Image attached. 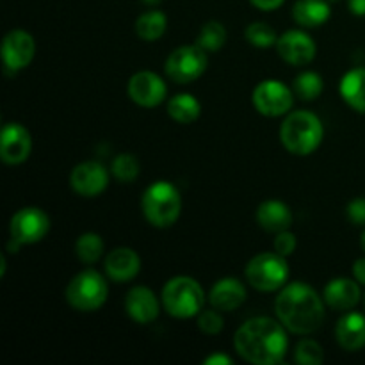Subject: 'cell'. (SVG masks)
Instances as JSON below:
<instances>
[{
    "label": "cell",
    "mask_w": 365,
    "mask_h": 365,
    "mask_svg": "<svg viewBox=\"0 0 365 365\" xmlns=\"http://www.w3.org/2000/svg\"><path fill=\"white\" fill-rule=\"evenodd\" d=\"M246 299V289L239 278H221L212 285L209 292V302L214 309L221 312H232L239 309Z\"/></svg>",
    "instance_id": "17"
},
{
    "label": "cell",
    "mask_w": 365,
    "mask_h": 365,
    "mask_svg": "<svg viewBox=\"0 0 365 365\" xmlns=\"http://www.w3.org/2000/svg\"><path fill=\"white\" fill-rule=\"evenodd\" d=\"M360 245H362V250L365 252V232L362 234V239H360Z\"/></svg>",
    "instance_id": "41"
},
{
    "label": "cell",
    "mask_w": 365,
    "mask_h": 365,
    "mask_svg": "<svg viewBox=\"0 0 365 365\" xmlns=\"http://www.w3.org/2000/svg\"><path fill=\"white\" fill-rule=\"evenodd\" d=\"M227 41V29L220 21H207L196 38V45L202 46L205 52H217L223 48Z\"/></svg>",
    "instance_id": "26"
},
{
    "label": "cell",
    "mask_w": 365,
    "mask_h": 365,
    "mask_svg": "<svg viewBox=\"0 0 365 365\" xmlns=\"http://www.w3.org/2000/svg\"><path fill=\"white\" fill-rule=\"evenodd\" d=\"M128 96L132 102H135L141 107H157L166 98V82L153 71H138L132 75L127 86Z\"/></svg>",
    "instance_id": "11"
},
{
    "label": "cell",
    "mask_w": 365,
    "mask_h": 365,
    "mask_svg": "<svg viewBox=\"0 0 365 365\" xmlns=\"http://www.w3.org/2000/svg\"><path fill=\"white\" fill-rule=\"evenodd\" d=\"M139 269H141V259L132 248H116L106 259L107 277L118 284L134 280Z\"/></svg>",
    "instance_id": "18"
},
{
    "label": "cell",
    "mask_w": 365,
    "mask_h": 365,
    "mask_svg": "<svg viewBox=\"0 0 365 365\" xmlns=\"http://www.w3.org/2000/svg\"><path fill=\"white\" fill-rule=\"evenodd\" d=\"M324 128L319 118L309 110H296L284 120L280 141L294 155H310L319 148Z\"/></svg>",
    "instance_id": "3"
},
{
    "label": "cell",
    "mask_w": 365,
    "mask_h": 365,
    "mask_svg": "<svg viewBox=\"0 0 365 365\" xmlns=\"http://www.w3.org/2000/svg\"><path fill=\"white\" fill-rule=\"evenodd\" d=\"M113 175L120 182H134L139 177V160L132 153H120L113 160Z\"/></svg>",
    "instance_id": "30"
},
{
    "label": "cell",
    "mask_w": 365,
    "mask_h": 365,
    "mask_svg": "<svg viewBox=\"0 0 365 365\" xmlns=\"http://www.w3.org/2000/svg\"><path fill=\"white\" fill-rule=\"evenodd\" d=\"M335 337L346 351H359L365 346V317L359 312H349L341 317L335 328Z\"/></svg>",
    "instance_id": "20"
},
{
    "label": "cell",
    "mask_w": 365,
    "mask_h": 365,
    "mask_svg": "<svg viewBox=\"0 0 365 365\" xmlns=\"http://www.w3.org/2000/svg\"><path fill=\"white\" fill-rule=\"evenodd\" d=\"M246 39L252 43L253 46H259V48H267V46L274 45L278 41V36L274 32V29L271 25H267L266 21H253L246 27Z\"/></svg>",
    "instance_id": "29"
},
{
    "label": "cell",
    "mask_w": 365,
    "mask_h": 365,
    "mask_svg": "<svg viewBox=\"0 0 365 365\" xmlns=\"http://www.w3.org/2000/svg\"><path fill=\"white\" fill-rule=\"evenodd\" d=\"M257 223L264 228L266 232H280L289 230L292 225V212L284 202L280 200H267L262 205L257 209Z\"/></svg>",
    "instance_id": "21"
},
{
    "label": "cell",
    "mask_w": 365,
    "mask_h": 365,
    "mask_svg": "<svg viewBox=\"0 0 365 365\" xmlns=\"http://www.w3.org/2000/svg\"><path fill=\"white\" fill-rule=\"evenodd\" d=\"M109 287L106 278L93 269H86L78 273L68 284L66 299L75 310L81 312H95L106 303Z\"/></svg>",
    "instance_id": "7"
},
{
    "label": "cell",
    "mask_w": 365,
    "mask_h": 365,
    "mask_svg": "<svg viewBox=\"0 0 365 365\" xmlns=\"http://www.w3.org/2000/svg\"><path fill=\"white\" fill-rule=\"evenodd\" d=\"M207 64H209V59L202 46L185 45L178 46L170 53L166 64H164V70H166L168 77L177 84H189L202 77L203 71L207 70Z\"/></svg>",
    "instance_id": "9"
},
{
    "label": "cell",
    "mask_w": 365,
    "mask_h": 365,
    "mask_svg": "<svg viewBox=\"0 0 365 365\" xmlns=\"http://www.w3.org/2000/svg\"><path fill=\"white\" fill-rule=\"evenodd\" d=\"M141 2L148 4V6H157V4H160V2H163V0H141Z\"/></svg>",
    "instance_id": "40"
},
{
    "label": "cell",
    "mask_w": 365,
    "mask_h": 365,
    "mask_svg": "<svg viewBox=\"0 0 365 365\" xmlns=\"http://www.w3.org/2000/svg\"><path fill=\"white\" fill-rule=\"evenodd\" d=\"M328 2H339V0H328Z\"/></svg>",
    "instance_id": "42"
},
{
    "label": "cell",
    "mask_w": 365,
    "mask_h": 365,
    "mask_svg": "<svg viewBox=\"0 0 365 365\" xmlns=\"http://www.w3.org/2000/svg\"><path fill=\"white\" fill-rule=\"evenodd\" d=\"M221 310H202L198 314V328L205 335H217L223 330V317L220 316Z\"/></svg>",
    "instance_id": "32"
},
{
    "label": "cell",
    "mask_w": 365,
    "mask_h": 365,
    "mask_svg": "<svg viewBox=\"0 0 365 365\" xmlns=\"http://www.w3.org/2000/svg\"><path fill=\"white\" fill-rule=\"evenodd\" d=\"M278 321L289 331L309 335L324 321V299L303 282L285 285L274 302Z\"/></svg>",
    "instance_id": "2"
},
{
    "label": "cell",
    "mask_w": 365,
    "mask_h": 365,
    "mask_svg": "<svg viewBox=\"0 0 365 365\" xmlns=\"http://www.w3.org/2000/svg\"><path fill=\"white\" fill-rule=\"evenodd\" d=\"M168 20L163 11H146L135 21V32L143 41H157L166 32Z\"/></svg>",
    "instance_id": "25"
},
{
    "label": "cell",
    "mask_w": 365,
    "mask_h": 365,
    "mask_svg": "<svg viewBox=\"0 0 365 365\" xmlns=\"http://www.w3.org/2000/svg\"><path fill=\"white\" fill-rule=\"evenodd\" d=\"M50 220L46 212H43L38 207H24L18 210L9 223V245L7 250L11 253H16L18 248L24 245H34L39 242L48 234Z\"/></svg>",
    "instance_id": "8"
},
{
    "label": "cell",
    "mask_w": 365,
    "mask_h": 365,
    "mask_svg": "<svg viewBox=\"0 0 365 365\" xmlns=\"http://www.w3.org/2000/svg\"><path fill=\"white\" fill-rule=\"evenodd\" d=\"M32 150V139L27 128L20 123L4 125L0 135V157L9 166H16L27 160Z\"/></svg>",
    "instance_id": "15"
},
{
    "label": "cell",
    "mask_w": 365,
    "mask_h": 365,
    "mask_svg": "<svg viewBox=\"0 0 365 365\" xmlns=\"http://www.w3.org/2000/svg\"><path fill=\"white\" fill-rule=\"evenodd\" d=\"M330 4L328 0H298L292 9L296 24L302 27H319L330 18Z\"/></svg>",
    "instance_id": "23"
},
{
    "label": "cell",
    "mask_w": 365,
    "mask_h": 365,
    "mask_svg": "<svg viewBox=\"0 0 365 365\" xmlns=\"http://www.w3.org/2000/svg\"><path fill=\"white\" fill-rule=\"evenodd\" d=\"M70 184L77 195L93 198L106 191L107 184H109V173L100 163L86 160L71 170Z\"/></svg>",
    "instance_id": "13"
},
{
    "label": "cell",
    "mask_w": 365,
    "mask_h": 365,
    "mask_svg": "<svg viewBox=\"0 0 365 365\" xmlns=\"http://www.w3.org/2000/svg\"><path fill=\"white\" fill-rule=\"evenodd\" d=\"M294 360L299 365H321L324 360V351L319 342L312 339H303L294 351Z\"/></svg>",
    "instance_id": "31"
},
{
    "label": "cell",
    "mask_w": 365,
    "mask_h": 365,
    "mask_svg": "<svg viewBox=\"0 0 365 365\" xmlns=\"http://www.w3.org/2000/svg\"><path fill=\"white\" fill-rule=\"evenodd\" d=\"M289 266L280 253H260L253 257L246 266V280L253 289L260 292L278 291L287 284Z\"/></svg>",
    "instance_id": "6"
},
{
    "label": "cell",
    "mask_w": 365,
    "mask_h": 365,
    "mask_svg": "<svg viewBox=\"0 0 365 365\" xmlns=\"http://www.w3.org/2000/svg\"><path fill=\"white\" fill-rule=\"evenodd\" d=\"M168 114L173 118L177 123H192L202 114V103L189 93H178L168 102Z\"/></svg>",
    "instance_id": "24"
},
{
    "label": "cell",
    "mask_w": 365,
    "mask_h": 365,
    "mask_svg": "<svg viewBox=\"0 0 365 365\" xmlns=\"http://www.w3.org/2000/svg\"><path fill=\"white\" fill-rule=\"evenodd\" d=\"M205 292L202 285L191 277H175L164 285L163 305L170 316L189 319L202 312Z\"/></svg>",
    "instance_id": "5"
},
{
    "label": "cell",
    "mask_w": 365,
    "mask_h": 365,
    "mask_svg": "<svg viewBox=\"0 0 365 365\" xmlns=\"http://www.w3.org/2000/svg\"><path fill=\"white\" fill-rule=\"evenodd\" d=\"M257 9H262V11H274L285 2V0H250Z\"/></svg>",
    "instance_id": "35"
},
{
    "label": "cell",
    "mask_w": 365,
    "mask_h": 365,
    "mask_svg": "<svg viewBox=\"0 0 365 365\" xmlns=\"http://www.w3.org/2000/svg\"><path fill=\"white\" fill-rule=\"evenodd\" d=\"M253 107L259 110L260 114L269 118L284 116L292 109L294 103V95L291 89L280 81L274 78H267L262 81L255 89H253Z\"/></svg>",
    "instance_id": "10"
},
{
    "label": "cell",
    "mask_w": 365,
    "mask_h": 365,
    "mask_svg": "<svg viewBox=\"0 0 365 365\" xmlns=\"http://www.w3.org/2000/svg\"><path fill=\"white\" fill-rule=\"evenodd\" d=\"M277 50L285 63L292 64V66H305L314 61L317 46L307 32L292 29L278 38Z\"/></svg>",
    "instance_id": "12"
},
{
    "label": "cell",
    "mask_w": 365,
    "mask_h": 365,
    "mask_svg": "<svg viewBox=\"0 0 365 365\" xmlns=\"http://www.w3.org/2000/svg\"><path fill=\"white\" fill-rule=\"evenodd\" d=\"M324 303L334 310H351L360 299V285L351 278H335L324 287Z\"/></svg>",
    "instance_id": "19"
},
{
    "label": "cell",
    "mask_w": 365,
    "mask_h": 365,
    "mask_svg": "<svg viewBox=\"0 0 365 365\" xmlns=\"http://www.w3.org/2000/svg\"><path fill=\"white\" fill-rule=\"evenodd\" d=\"M349 11L356 16H365V0H348Z\"/></svg>",
    "instance_id": "38"
},
{
    "label": "cell",
    "mask_w": 365,
    "mask_h": 365,
    "mask_svg": "<svg viewBox=\"0 0 365 365\" xmlns=\"http://www.w3.org/2000/svg\"><path fill=\"white\" fill-rule=\"evenodd\" d=\"M284 328V324L271 317L260 316L248 319L235 334V351L250 364H280L289 348V339Z\"/></svg>",
    "instance_id": "1"
},
{
    "label": "cell",
    "mask_w": 365,
    "mask_h": 365,
    "mask_svg": "<svg viewBox=\"0 0 365 365\" xmlns=\"http://www.w3.org/2000/svg\"><path fill=\"white\" fill-rule=\"evenodd\" d=\"M341 96L351 109L365 114V68H355L341 78Z\"/></svg>",
    "instance_id": "22"
},
{
    "label": "cell",
    "mask_w": 365,
    "mask_h": 365,
    "mask_svg": "<svg viewBox=\"0 0 365 365\" xmlns=\"http://www.w3.org/2000/svg\"><path fill=\"white\" fill-rule=\"evenodd\" d=\"M141 207L150 225L157 228H168L180 216V192L170 182L159 180L146 189L141 200Z\"/></svg>",
    "instance_id": "4"
},
{
    "label": "cell",
    "mask_w": 365,
    "mask_h": 365,
    "mask_svg": "<svg viewBox=\"0 0 365 365\" xmlns=\"http://www.w3.org/2000/svg\"><path fill=\"white\" fill-rule=\"evenodd\" d=\"M4 271H6V257H0V277H4Z\"/></svg>",
    "instance_id": "39"
},
{
    "label": "cell",
    "mask_w": 365,
    "mask_h": 365,
    "mask_svg": "<svg viewBox=\"0 0 365 365\" xmlns=\"http://www.w3.org/2000/svg\"><path fill=\"white\" fill-rule=\"evenodd\" d=\"M75 252H77L78 259L84 264H95L96 260L102 257L103 253V241L98 234H82L77 239V245H75Z\"/></svg>",
    "instance_id": "28"
},
{
    "label": "cell",
    "mask_w": 365,
    "mask_h": 365,
    "mask_svg": "<svg viewBox=\"0 0 365 365\" xmlns=\"http://www.w3.org/2000/svg\"><path fill=\"white\" fill-rule=\"evenodd\" d=\"M323 88V77L316 71H303L294 78V93L307 102L319 98Z\"/></svg>",
    "instance_id": "27"
},
{
    "label": "cell",
    "mask_w": 365,
    "mask_h": 365,
    "mask_svg": "<svg viewBox=\"0 0 365 365\" xmlns=\"http://www.w3.org/2000/svg\"><path fill=\"white\" fill-rule=\"evenodd\" d=\"M296 250V237L292 232L284 230L274 237V252L280 255L289 257Z\"/></svg>",
    "instance_id": "33"
},
{
    "label": "cell",
    "mask_w": 365,
    "mask_h": 365,
    "mask_svg": "<svg viewBox=\"0 0 365 365\" xmlns=\"http://www.w3.org/2000/svg\"><path fill=\"white\" fill-rule=\"evenodd\" d=\"M36 52V43L29 32L16 29L11 31L2 41L4 66L11 71H20L31 64Z\"/></svg>",
    "instance_id": "14"
},
{
    "label": "cell",
    "mask_w": 365,
    "mask_h": 365,
    "mask_svg": "<svg viewBox=\"0 0 365 365\" xmlns=\"http://www.w3.org/2000/svg\"><path fill=\"white\" fill-rule=\"evenodd\" d=\"M348 220L353 225H365V198H356L346 209Z\"/></svg>",
    "instance_id": "34"
},
{
    "label": "cell",
    "mask_w": 365,
    "mask_h": 365,
    "mask_svg": "<svg viewBox=\"0 0 365 365\" xmlns=\"http://www.w3.org/2000/svg\"><path fill=\"white\" fill-rule=\"evenodd\" d=\"M353 277L359 284L365 285V259H359L353 264Z\"/></svg>",
    "instance_id": "37"
},
{
    "label": "cell",
    "mask_w": 365,
    "mask_h": 365,
    "mask_svg": "<svg viewBox=\"0 0 365 365\" xmlns=\"http://www.w3.org/2000/svg\"><path fill=\"white\" fill-rule=\"evenodd\" d=\"M159 299L148 287H134L125 298V310L139 324H150L159 316Z\"/></svg>",
    "instance_id": "16"
},
{
    "label": "cell",
    "mask_w": 365,
    "mask_h": 365,
    "mask_svg": "<svg viewBox=\"0 0 365 365\" xmlns=\"http://www.w3.org/2000/svg\"><path fill=\"white\" fill-rule=\"evenodd\" d=\"M234 364V360L230 359L225 353H216V355H210L209 359H205V365H230Z\"/></svg>",
    "instance_id": "36"
}]
</instances>
